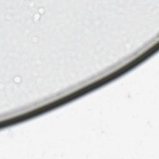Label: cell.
Instances as JSON below:
<instances>
[{
  "label": "cell",
  "mask_w": 159,
  "mask_h": 159,
  "mask_svg": "<svg viewBox=\"0 0 159 159\" xmlns=\"http://www.w3.org/2000/svg\"><path fill=\"white\" fill-rule=\"evenodd\" d=\"M44 14V9L40 7H34L32 9H30V17L31 20L35 22H39L41 17Z\"/></svg>",
  "instance_id": "6da1fadb"
}]
</instances>
